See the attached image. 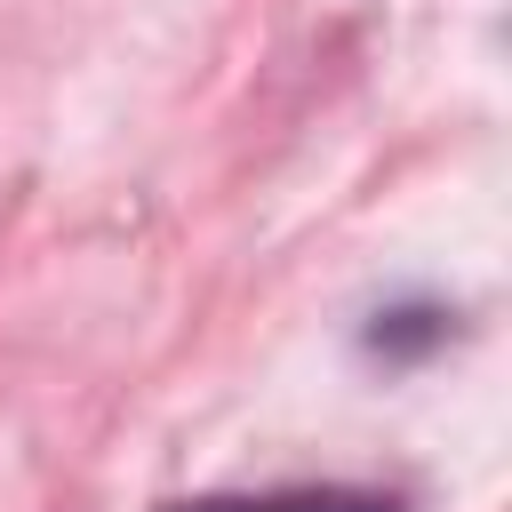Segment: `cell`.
<instances>
[{
	"mask_svg": "<svg viewBox=\"0 0 512 512\" xmlns=\"http://www.w3.org/2000/svg\"><path fill=\"white\" fill-rule=\"evenodd\" d=\"M160 512H408L384 488H264V496H192Z\"/></svg>",
	"mask_w": 512,
	"mask_h": 512,
	"instance_id": "6da1fadb",
	"label": "cell"
}]
</instances>
